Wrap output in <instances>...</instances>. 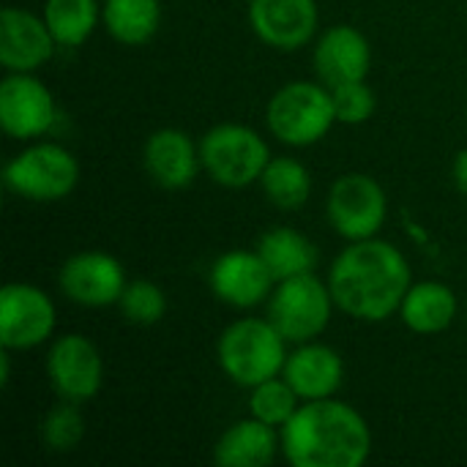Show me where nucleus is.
<instances>
[{
  "label": "nucleus",
  "mask_w": 467,
  "mask_h": 467,
  "mask_svg": "<svg viewBox=\"0 0 467 467\" xmlns=\"http://www.w3.org/2000/svg\"><path fill=\"white\" fill-rule=\"evenodd\" d=\"M410 285L408 257L380 238L350 241L328 271L337 309L361 323H383L400 312Z\"/></svg>",
  "instance_id": "nucleus-1"
},
{
  "label": "nucleus",
  "mask_w": 467,
  "mask_h": 467,
  "mask_svg": "<svg viewBox=\"0 0 467 467\" xmlns=\"http://www.w3.org/2000/svg\"><path fill=\"white\" fill-rule=\"evenodd\" d=\"M279 432L282 454L293 467H361L372 454L367 419L337 397L301 402Z\"/></svg>",
  "instance_id": "nucleus-2"
},
{
  "label": "nucleus",
  "mask_w": 467,
  "mask_h": 467,
  "mask_svg": "<svg viewBox=\"0 0 467 467\" xmlns=\"http://www.w3.org/2000/svg\"><path fill=\"white\" fill-rule=\"evenodd\" d=\"M222 372L241 389L282 375L287 361V339L265 317H241L230 323L216 342Z\"/></svg>",
  "instance_id": "nucleus-3"
},
{
  "label": "nucleus",
  "mask_w": 467,
  "mask_h": 467,
  "mask_svg": "<svg viewBox=\"0 0 467 467\" xmlns=\"http://www.w3.org/2000/svg\"><path fill=\"white\" fill-rule=\"evenodd\" d=\"M265 120L271 134L290 148L317 145L337 123L331 88L306 79L287 82L271 96Z\"/></svg>",
  "instance_id": "nucleus-4"
},
{
  "label": "nucleus",
  "mask_w": 467,
  "mask_h": 467,
  "mask_svg": "<svg viewBox=\"0 0 467 467\" xmlns=\"http://www.w3.org/2000/svg\"><path fill=\"white\" fill-rule=\"evenodd\" d=\"M200 161L208 178L224 189H246L260 183L271 161L268 142L244 123H219L200 140Z\"/></svg>",
  "instance_id": "nucleus-5"
},
{
  "label": "nucleus",
  "mask_w": 467,
  "mask_h": 467,
  "mask_svg": "<svg viewBox=\"0 0 467 467\" xmlns=\"http://www.w3.org/2000/svg\"><path fill=\"white\" fill-rule=\"evenodd\" d=\"M3 183L22 200L57 202L77 189L79 161L57 142H33L5 164Z\"/></svg>",
  "instance_id": "nucleus-6"
},
{
  "label": "nucleus",
  "mask_w": 467,
  "mask_h": 467,
  "mask_svg": "<svg viewBox=\"0 0 467 467\" xmlns=\"http://www.w3.org/2000/svg\"><path fill=\"white\" fill-rule=\"evenodd\" d=\"M334 309L331 287L315 271L276 282L268 298V320L293 345L317 339L328 328Z\"/></svg>",
  "instance_id": "nucleus-7"
},
{
  "label": "nucleus",
  "mask_w": 467,
  "mask_h": 467,
  "mask_svg": "<svg viewBox=\"0 0 467 467\" xmlns=\"http://www.w3.org/2000/svg\"><path fill=\"white\" fill-rule=\"evenodd\" d=\"M326 213L348 244L378 238L389 216V197L372 175L345 172L328 189Z\"/></svg>",
  "instance_id": "nucleus-8"
},
{
  "label": "nucleus",
  "mask_w": 467,
  "mask_h": 467,
  "mask_svg": "<svg viewBox=\"0 0 467 467\" xmlns=\"http://www.w3.org/2000/svg\"><path fill=\"white\" fill-rule=\"evenodd\" d=\"M57 323L52 298L27 282H8L0 290V348L33 350L44 345Z\"/></svg>",
  "instance_id": "nucleus-9"
},
{
  "label": "nucleus",
  "mask_w": 467,
  "mask_h": 467,
  "mask_svg": "<svg viewBox=\"0 0 467 467\" xmlns=\"http://www.w3.org/2000/svg\"><path fill=\"white\" fill-rule=\"evenodd\" d=\"M57 120L52 90L33 71H8L0 82V126L14 140H38Z\"/></svg>",
  "instance_id": "nucleus-10"
},
{
  "label": "nucleus",
  "mask_w": 467,
  "mask_h": 467,
  "mask_svg": "<svg viewBox=\"0 0 467 467\" xmlns=\"http://www.w3.org/2000/svg\"><path fill=\"white\" fill-rule=\"evenodd\" d=\"M47 378L60 400L82 405L101 391L104 358L88 337L63 334L47 353Z\"/></svg>",
  "instance_id": "nucleus-11"
},
{
  "label": "nucleus",
  "mask_w": 467,
  "mask_h": 467,
  "mask_svg": "<svg viewBox=\"0 0 467 467\" xmlns=\"http://www.w3.org/2000/svg\"><path fill=\"white\" fill-rule=\"evenodd\" d=\"M57 285L60 293L79 304V306H109L118 304L129 279L123 265L99 249H88V252H77L71 254L60 271H57Z\"/></svg>",
  "instance_id": "nucleus-12"
},
{
  "label": "nucleus",
  "mask_w": 467,
  "mask_h": 467,
  "mask_svg": "<svg viewBox=\"0 0 467 467\" xmlns=\"http://www.w3.org/2000/svg\"><path fill=\"white\" fill-rule=\"evenodd\" d=\"M208 285L222 304L235 309H254L271 298L276 279L257 249H233L216 257L208 274Z\"/></svg>",
  "instance_id": "nucleus-13"
},
{
  "label": "nucleus",
  "mask_w": 467,
  "mask_h": 467,
  "mask_svg": "<svg viewBox=\"0 0 467 467\" xmlns=\"http://www.w3.org/2000/svg\"><path fill=\"white\" fill-rule=\"evenodd\" d=\"M317 0H249L254 36L282 52L306 47L317 33Z\"/></svg>",
  "instance_id": "nucleus-14"
},
{
  "label": "nucleus",
  "mask_w": 467,
  "mask_h": 467,
  "mask_svg": "<svg viewBox=\"0 0 467 467\" xmlns=\"http://www.w3.org/2000/svg\"><path fill=\"white\" fill-rule=\"evenodd\" d=\"M55 47L44 16L19 5L0 11V63L5 71H36L52 60Z\"/></svg>",
  "instance_id": "nucleus-15"
},
{
  "label": "nucleus",
  "mask_w": 467,
  "mask_h": 467,
  "mask_svg": "<svg viewBox=\"0 0 467 467\" xmlns=\"http://www.w3.org/2000/svg\"><path fill=\"white\" fill-rule=\"evenodd\" d=\"M142 167L156 186L167 192H183L202 170L200 145L181 129H159L145 140Z\"/></svg>",
  "instance_id": "nucleus-16"
},
{
  "label": "nucleus",
  "mask_w": 467,
  "mask_h": 467,
  "mask_svg": "<svg viewBox=\"0 0 467 467\" xmlns=\"http://www.w3.org/2000/svg\"><path fill=\"white\" fill-rule=\"evenodd\" d=\"M372 68L369 38L353 25H331L315 44V71L323 85L334 88L353 79H367Z\"/></svg>",
  "instance_id": "nucleus-17"
},
{
  "label": "nucleus",
  "mask_w": 467,
  "mask_h": 467,
  "mask_svg": "<svg viewBox=\"0 0 467 467\" xmlns=\"http://www.w3.org/2000/svg\"><path fill=\"white\" fill-rule=\"evenodd\" d=\"M282 378L296 389V394L304 402L326 400L342 389L345 361L334 348H328L317 339L301 342L293 353H287Z\"/></svg>",
  "instance_id": "nucleus-18"
},
{
  "label": "nucleus",
  "mask_w": 467,
  "mask_h": 467,
  "mask_svg": "<svg viewBox=\"0 0 467 467\" xmlns=\"http://www.w3.org/2000/svg\"><path fill=\"white\" fill-rule=\"evenodd\" d=\"M282 451V432L254 416L230 424L213 446V462L222 467H265Z\"/></svg>",
  "instance_id": "nucleus-19"
},
{
  "label": "nucleus",
  "mask_w": 467,
  "mask_h": 467,
  "mask_svg": "<svg viewBox=\"0 0 467 467\" xmlns=\"http://www.w3.org/2000/svg\"><path fill=\"white\" fill-rule=\"evenodd\" d=\"M457 312H460L457 293L449 285L432 282V279L413 282L400 306L402 323L413 334H421V337L443 334L446 328H451V323L457 320Z\"/></svg>",
  "instance_id": "nucleus-20"
},
{
  "label": "nucleus",
  "mask_w": 467,
  "mask_h": 467,
  "mask_svg": "<svg viewBox=\"0 0 467 467\" xmlns=\"http://www.w3.org/2000/svg\"><path fill=\"white\" fill-rule=\"evenodd\" d=\"M257 252L271 268L276 282L298 276V274H309L317 265L315 244L293 227H274L263 233L257 241Z\"/></svg>",
  "instance_id": "nucleus-21"
},
{
  "label": "nucleus",
  "mask_w": 467,
  "mask_h": 467,
  "mask_svg": "<svg viewBox=\"0 0 467 467\" xmlns=\"http://www.w3.org/2000/svg\"><path fill=\"white\" fill-rule=\"evenodd\" d=\"M101 22L118 44L140 47L156 36L159 22H161V3L159 0H104Z\"/></svg>",
  "instance_id": "nucleus-22"
},
{
  "label": "nucleus",
  "mask_w": 467,
  "mask_h": 467,
  "mask_svg": "<svg viewBox=\"0 0 467 467\" xmlns=\"http://www.w3.org/2000/svg\"><path fill=\"white\" fill-rule=\"evenodd\" d=\"M260 186L279 211H301L312 197V172L293 156H271Z\"/></svg>",
  "instance_id": "nucleus-23"
},
{
  "label": "nucleus",
  "mask_w": 467,
  "mask_h": 467,
  "mask_svg": "<svg viewBox=\"0 0 467 467\" xmlns=\"http://www.w3.org/2000/svg\"><path fill=\"white\" fill-rule=\"evenodd\" d=\"M44 22L49 33L55 36L57 47H82L99 19H101V5L99 0H47L44 3Z\"/></svg>",
  "instance_id": "nucleus-24"
},
{
  "label": "nucleus",
  "mask_w": 467,
  "mask_h": 467,
  "mask_svg": "<svg viewBox=\"0 0 467 467\" xmlns=\"http://www.w3.org/2000/svg\"><path fill=\"white\" fill-rule=\"evenodd\" d=\"M301 397L296 394V389L282 378H271V380H263L257 386L249 389V413L276 430H282L293 416L296 410L301 408Z\"/></svg>",
  "instance_id": "nucleus-25"
},
{
  "label": "nucleus",
  "mask_w": 467,
  "mask_h": 467,
  "mask_svg": "<svg viewBox=\"0 0 467 467\" xmlns=\"http://www.w3.org/2000/svg\"><path fill=\"white\" fill-rule=\"evenodd\" d=\"M85 441V419L79 402L60 400L41 421V443L52 454H68Z\"/></svg>",
  "instance_id": "nucleus-26"
},
{
  "label": "nucleus",
  "mask_w": 467,
  "mask_h": 467,
  "mask_svg": "<svg viewBox=\"0 0 467 467\" xmlns=\"http://www.w3.org/2000/svg\"><path fill=\"white\" fill-rule=\"evenodd\" d=\"M123 317L134 326H156L167 315V296L159 285L148 279H134L126 285L118 301Z\"/></svg>",
  "instance_id": "nucleus-27"
},
{
  "label": "nucleus",
  "mask_w": 467,
  "mask_h": 467,
  "mask_svg": "<svg viewBox=\"0 0 467 467\" xmlns=\"http://www.w3.org/2000/svg\"><path fill=\"white\" fill-rule=\"evenodd\" d=\"M331 99H334L337 123H348V126L367 123L375 115V107H378L375 90L367 85V79H353V82L334 85Z\"/></svg>",
  "instance_id": "nucleus-28"
},
{
  "label": "nucleus",
  "mask_w": 467,
  "mask_h": 467,
  "mask_svg": "<svg viewBox=\"0 0 467 467\" xmlns=\"http://www.w3.org/2000/svg\"><path fill=\"white\" fill-rule=\"evenodd\" d=\"M451 175H454V183H457V189H460V192H462V194L467 197V148L457 153Z\"/></svg>",
  "instance_id": "nucleus-29"
},
{
  "label": "nucleus",
  "mask_w": 467,
  "mask_h": 467,
  "mask_svg": "<svg viewBox=\"0 0 467 467\" xmlns=\"http://www.w3.org/2000/svg\"><path fill=\"white\" fill-rule=\"evenodd\" d=\"M8 383H11V350L3 348V353H0V386L5 389Z\"/></svg>",
  "instance_id": "nucleus-30"
},
{
  "label": "nucleus",
  "mask_w": 467,
  "mask_h": 467,
  "mask_svg": "<svg viewBox=\"0 0 467 467\" xmlns=\"http://www.w3.org/2000/svg\"><path fill=\"white\" fill-rule=\"evenodd\" d=\"M465 317H467V315H465Z\"/></svg>",
  "instance_id": "nucleus-31"
}]
</instances>
